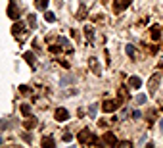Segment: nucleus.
Returning a JSON list of instances; mask_svg holds the SVG:
<instances>
[{
  "mask_svg": "<svg viewBox=\"0 0 163 148\" xmlns=\"http://www.w3.org/2000/svg\"><path fill=\"white\" fill-rule=\"evenodd\" d=\"M8 16H10V19H17L19 17V10H17V4L13 2H10V6H8Z\"/></svg>",
  "mask_w": 163,
  "mask_h": 148,
  "instance_id": "obj_5",
  "label": "nucleus"
},
{
  "mask_svg": "<svg viewBox=\"0 0 163 148\" xmlns=\"http://www.w3.org/2000/svg\"><path fill=\"white\" fill-rule=\"evenodd\" d=\"M104 142H106V144H109V146H117V144H119L113 133H106V135H104Z\"/></svg>",
  "mask_w": 163,
  "mask_h": 148,
  "instance_id": "obj_7",
  "label": "nucleus"
},
{
  "mask_svg": "<svg viewBox=\"0 0 163 148\" xmlns=\"http://www.w3.org/2000/svg\"><path fill=\"white\" fill-rule=\"evenodd\" d=\"M63 140H65V142H71L73 140V135L69 131H63Z\"/></svg>",
  "mask_w": 163,
  "mask_h": 148,
  "instance_id": "obj_20",
  "label": "nucleus"
},
{
  "mask_svg": "<svg viewBox=\"0 0 163 148\" xmlns=\"http://www.w3.org/2000/svg\"><path fill=\"white\" fill-rule=\"evenodd\" d=\"M119 96H121V98H129V90H127L125 87H123V89H119Z\"/></svg>",
  "mask_w": 163,
  "mask_h": 148,
  "instance_id": "obj_24",
  "label": "nucleus"
},
{
  "mask_svg": "<svg viewBox=\"0 0 163 148\" xmlns=\"http://www.w3.org/2000/svg\"><path fill=\"white\" fill-rule=\"evenodd\" d=\"M79 142L81 144H94V142H98V140H96V137L92 135L88 129H83L79 133Z\"/></svg>",
  "mask_w": 163,
  "mask_h": 148,
  "instance_id": "obj_1",
  "label": "nucleus"
},
{
  "mask_svg": "<svg viewBox=\"0 0 163 148\" xmlns=\"http://www.w3.org/2000/svg\"><path fill=\"white\" fill-rule=\"evenodd\" d=\"M131 2H132V0H113V10L119 13V12H123L125 8H129Z\"/></svg>",
  "mask_w": 163,
  "mask_h": 148,
  "instance_id": "obj_3",
  "label": "nucleus"
},
{
  "mask_svg": "<svg viewBox=\"0 0 163 148\" xmlns=\"http://www.w3.org/2000/svg\"><path fill=\"white\" fill-rule=\"evenodd\" d=\"M159 37H161V29L157 25L152 27V40H159Z\"/></svg>",
  "mask_w": 163,
  "mask_h": 148,
  "instance_id": "obj_11",
  "label": "nucleus"
},
{
  "mask_svg": "<svg viewBox=\"0 0 163 148\" xmlns=\"http://www.w3.org/2000/svg\"><path fill=\"white\" fill-rule=\"evenodd\" d=\"M42 146H48V148H52V146H56V142H54V140L50 139V137H44V139H42Z\"/></svg>",
  "mask_w": 163,
  "mask_h": 148,
  "instance_id": "obj_13",
  "label": "nucleus"
},
{
  "mask_svg": "<svg viewBox=\"0 0 163 148\" xmlns=\"http://www.w3.org/2000/svg\"><path fill=\"white\" fill-rule=\"evenodd\" d=\"M29 27H31V29L37 27V16H35V13H31V16H29Z\"/></svg>",
  "mask_w": 163,
  "mask_h": 148,
  "instance_id": "obj_17",
  "label": "nucleus"
},
{
  "mask_svg": "<svg viewBox=\"0 0 163 148\" xmlns=\"http://www.w3.org/2000/svg\"><path fill=\"white\" fill-rule=\"evenodd\" d=\"M88 66H90L92 69H94V73H96V75H100V73H102V71H100V66H98V60H96V58H90V60H88Z\"/></svg>",
  "mask_w": 163,
  "mask_h": 148,
  "instance_id": "obj_9",
  "label": "nucleus"
},
{
  "mask_svg": "<svg viewBox=\"0 0 163 148\" xmlns=\"http://www.w3.org/2000/svg\"><path fill=\"white\" fill-rule=\"evenodd\" d=\"M12 31H13V35H19L21 31H23V23H19V21H17V23L13 25V29H12Z\"/></svg>",
  "mask_w": 163,
  "mask_h": 148,
  "instance_id": "obj_16",
  "label": "nucleus"
},
{
  "mask_svg": "<svg viewBox=\"0 0 163 148\" xmlns=\"http://www.w3.org/2000/svg\"><path fill=\"white\" fill-rule=\"evenodd\" d=\"M159 125H161V127H163V119H161V123H159Z\"/></svg>",
  "mask_w": 163,
  "mask_h": 148,
  "instance_id": "obj_28",
  "label": "nucleus"
},
{
  "mask_svg": "<svg viewBox=\"0 0 163 148\" xmlns=\"http://www.w3.org/2000/svg\"><path fill=\"white\" fill-rule=\"evenodd\" d=\"M84 35H87L88 40H92V39H94V29H92L90 25H87V27H84Z\"/></svg>",
  "mask_w": 163,
  "mask_h": 148,
  "instance_id": "obj_12",
  "label": "nucleus"
},
{
  "mask_svg": "<svg viewBox=\"0 0 163 148\" xmlns=\"http://www.w3.org/2000/svg\"><path fill=\"white\" fill-rule=\"evenodd\" d=\"M136 102H138V104H144V102H146V94H138V96H136Z\"/></svg>",
  "mask_w": 163,
  "mask_h": 148,
  "instance_id": "obj_25",
  "label": "nucleus"
},
{
  "mask_svg": "<svg viewBox=\"0 0 163 148\" xmlns=\"http://www.w3.org/2000/svg\"><path fill=\"white\" fill-rule=\"evenodd\" d=\"M119 100H108V102H104L102 104V110L106 112V114H111V112H115L117 108H119Z\"/></svg>",
  "mask_w": 163,
  "mask_h": 148,
  "instance_id": "obj_2",
  "label": "nucleus"
},
{
  "mask_svg": "<svg viewBox=\"0 0 163 148\" xmlns=\"http://www.w3.org/2000/svg\"><path fill=\"white\" fill-rule=\"evenodd\" d=\"M54 117L58 119V121H67V119H69V112L65 108H58L56 114H54Z\"/></svg>",
  "mask_w": 163,
  "mask_h": 148,
  "instance_id": "obj_4",
  "label": "nucleus"
},
{
  "mask_svg": "<svg viewBox=\"0 0 163 148\" xmlns=\"http://www.w3.org/2000/svg\"><path fill=\"white\" fill-rule=\"evenodd\" d=\"M96 112H98V104H92L90 108H88V114H90L92 117H94V116H96Z\"/></svg>",
  "mask_w": 163,
  "mask_h": 148,
  "instance_id": "obj_22",
  "label": "nucleus"
},
{
  "mask_svg": "<svg viewBox=\"0 0 163 148\" xmlns=\"http://www.w3.org/2000/svg\"><path fill=\"white\" fill-rule=\"evenodd\" d=\"M46 6H48V0H37V8L39 10H44Z\"/></svg>",
  "mask_w": 163,
  "mask_h": 148,
  "instance_id": "obj_19",
  "label": "nucleus"
},
{
  "mask_svg": "<svg viewBox=\"0 0 163 148\" xmlns=\"http://www.w3.org/2000/svg\"><path fill=\"white\" fill-rule=\"evenodd\" d=\"M77 17H79V19H84V17H87V6H84V4H81V8H79V16H77Z\"/></svg>",
  "mask_w": 163,
  "mask_h": 148,
  "instance_id": "obj_15",
  "label": "nucleus"
},
{
  "mask_svg": "<svg viewBox=\"0 0 163 148\" xmlns=\"http://www.w3.org/2000/svg\"><path fill=\"white\" fill-rule=\"evenodd\" d=\"M23 56H25V60H27V62H29V63H31V66H33V63H35V54H33V52H25Z\"/></svg>",
  "mask_w": 163,
  "mask_h": 148,
  "instance_id": "obj_18",
  "label": "nucleus"
},
{
  "mask_svg": "<svg viewBox=\"0 0 163 148\" xmlns=\"http://www.w3.org/2000/svg\"><path fill=\"white\" fill-rule=\"evenodd\" d=\"M37 117H33V116H29V119L25 121V129H33V127H37Z\"/></svg>",
  "mask_w": 163,
  "mask_h": 148,
  "instance_id": "obj_10",
  "label": "nucleus"
},
{
  "mask_svg": "<svg viewBox=\"0 0 163 148\" xmlns=\"http://www.w3.org/2000/svg\"><path fill=\"white\" fill-rule=\"evenodd\" d=\"M44 19H46V21H50V23H52V21L56 19V16H54L52 12H44Z\"/></svg>",
  "mask_w": 163,
  "mask_h": 148,
  "instance_id": "obj_21",
  "label": "nucleus"
},
{
  "mask_svg": "<svg viewBox=\"0 0 163 148\" xmlns=\"http://www.w3.org/2000/svg\"><path fill=\"white\" fill-rule=\"evenodd\" d=\"M129 85H131L132 89H140V87H142V79L134 75V77H131V79H129Z\"/></svg>",
  "mask_w": 163,
  "mask_h": 148,
  "instance_id": "obj_8",
  "label": "nucleus"
},
{
  "mask_svg": "<svg viewBox=\"0 0 163 148\" xmlns=\"http://www.w3.org/2000/svg\"><path fill=\"white\" fill-rule=\"evenodd\" d=\"M125 50H127V54H129L131 58H134V46H132V44H127Z\"/></svg>",
  "mask_w": 163,
  "mask_h": 148,
  "instance_id": "obj_23",
  "label": "nucleus"
},
{
  "mask_svg": "<svg viewBox=\"0 0 163 148\" xmlns=\"http://www.w3.org/2000/svg\"><path fill=\"white\" fill-rule=\"evenodd\" d=\"M21 114L29 117V116H31V106H29V104H21Z\"/></svg>",
  "mask_w": 163,
  "mask_h": 148,
  "instance_id": "obj_14",
  "label": "nucleus"
},
{
  "mask_svg": "<svg viewBox=\"0 0 163 148\" xmlns=\"http://www.w3.org/2000/svg\"><path fill=\"white\" fill-rule=\"evenodd\" d=\"M159 79H161V73H155V77H152L150 79V85H148V87H150V93L154 94L155 90H157V87H159Z\"/></svg>",
  "mask_w": 163,
  "mask_h": 148,
  "instance_id": "obj_6",
  "label": "nucleus"
},
{
  "mask_svg": "<svg viewBox=\"0 0 163 148\" xmlns=\"http://www.w3.org/2000/svg\"><path fill=\"white\" fill-rule=\"evenodd\" d=\"M132 117H134V119H138V117H142V114H140V112L136 110V112H132Z\"/></svg>",
  "mask_w": 163,
  "mask_h": 148,
  "instance_id": "obj_26",
  "label": "nucleus"
},
{
  "mask_svg": "<svg viewBox=\"0 0 163 148\" xmlns=\"http://www.w3.org/2000/svg\"><path fill=\"white\" fill-rule=\"evenodd\" d=\"M98 125H100V127H106V125H108V121H106V119H100V123H98Z\"/></svg>",
  "mask_w": 163,
  "mask_h": 148,
  "instance_id": "obj_27",
  "label": "nucleus"
}]
</instances>
